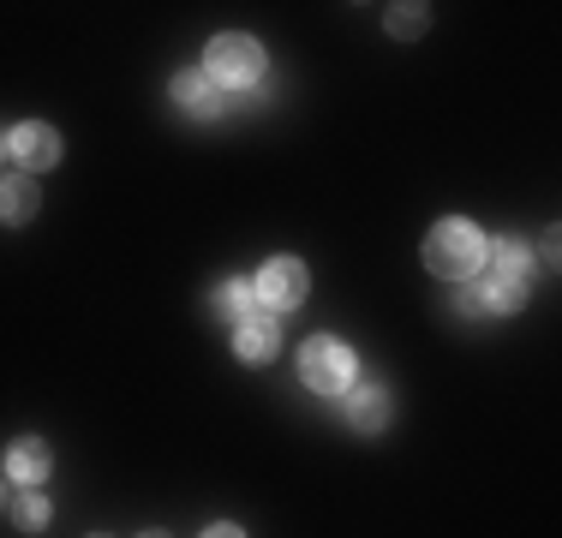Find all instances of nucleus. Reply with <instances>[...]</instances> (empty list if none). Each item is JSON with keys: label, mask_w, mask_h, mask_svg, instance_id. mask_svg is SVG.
Wrapping results in <instances>:
<instances>
[{"label": "nucleus", "mask_w": 562, "mask_h": 538, "mask_svg": "<svg viewBox=\"0 0 562 538\" xmlns=\"http://www.w3.org/2000/svg\"><path fill=\"white\" fill-rule=\"evenodd\" d=\"M425 264H431V276H449V281L479 276V264H485V234H479L473 222H461V215H449V222H437L431 234H425Z\"/></svg>", "instance_id": "nucleus-1"}, {"label": "nucleus", "mask_w": 562, "mask_h": 538, "mask_svg": "<svg viewBox=\"0 0 562 538\" xmlns=\"http://www.w3.org/2000/svg\"><path fill=\"white\" fill-rule=\"evenodd\" d=\"M485 264H491V276L479 281L485 312H520L527 293H532V258L515 246V239H497V246H485Z\"/></svg>", "instance_id": "nucleus-2"}, {"label": "nucleus", "mask_w": 562, "mask_h": 538, "mask_svg": "<svg viewBox=\"0 0 562 538\" xmlns=\"http://www.w3.org/2000/svg\"><path fill=\"white\" fill-rule=\"evenodd\" d=\"M300 377L317 395H347L353 389V347H341L336 335H317L300 347Z\"/></svg>", "instance_id": "nucleus-3"}, {"label": "nucleus", "mask_w": 562, "mask_h": 538, "mask_svg": "<svg viewBox=\"0 0 562 538\" xmlns=\"http://www.w3.org/2000/svg\"><path fill=\"white\" fill-rule=\"evenodd\" d=\"M204 78L210 85H227V90H246V85H258L263 78V48L251 43V36H216L204 54Z\"/></svg>", "instance_id": "nucleus-4"}, {"label": "nucleus", "mask_w": 562, "mask_h": 538, "mask_svg": "<svg viewBox=\"0 0 562 538\" xmlns=\"http://www.w3.org/2000/svg\"><path fill=\"white\" fill-rule=\"evenodd\" d=\"M263 300V312L281 317V312H293V305L305 300V264H293V258H276V264H263V276H258V288H251Z\"/></svg>", "instance_id": "nucleus-5"}, {"label": "nucleus", "mask_w": 562, "mask_h": 538, "mask_svg": "<svg viewBox=\"0 0 562 538\" xmlns=\"http://www.w3.org/2000/svg\"><path fill=\"white\" fill-rule=\"evenodd\" d=\"M7 150L19 156L24 173H43V168H55V161H60V132L43 126V120H24V126H12Z\"/></svg>", "instance_id": "nucleus-6"}, {"label": "nucleus", "mask_w": 562, "mask_h": 538, "mask_svg": "<svg viewBox=\"0 0 562 538\" xmlns=\"http://www.w3.org/2000/svg\"><path fill=\"white\" fill-rule=\"evenodd\" d=\"M276 317L270 312H251L246 323H234V354L246 359V366H263V359L276 354Z\"/></svg>", "instance_id": "nucleus-7"}, {"label": "nucleus", "mask_w": 562, "mask_h": 538, "mask_svg": "<svg viewBox=\"0 0 562 538\" xmlns=\"http://www.w3.org/2000/svg\"><path fill=\"white\" fill-rule=\"evenodd\" d=\"M36 204H43V198H36V180L31 173H19V180H0V222L7 227H24L36 215Z\"/></svg>", "instance_id": "nucleus-8"}, {"label": "nucleus", "mask_w": 562, "mask_h": 538, "mask_svg": "<svg viewBox=\"0 0 562 538\" xmlns=\"http://www.w3.org/2000/svg\"><path fill=\"white\" fill-rule=\"evenodd\" d=\"M347 419H353V430H383L395 419V407H390L383 389H353V395H347Z\"/></svg>", "instance_id": "nucleus-9"}, {"label": "nucleus", "mask_w": 562, "mask_h": 538, "mask_svg": "<svg viewBox=\"0 0 562 538\" xmlns=\"http://www.w3.org/2000/svg\"><path fill=\"white\" fill-rule=\"evenodd\" d=\"M48 442H36V437H24V442H12V455H7V473L19 479V484H43L48 479Z\"/></svg>", "instance_id": "nucleus-10"}, {"label": "nucleus", "mask_w": 562, "mask_h": 538, "mask_svg": "<svg viewBox=\"0 0 562 538\" xmlns=\"http://www.w3.org/2000/svg\"><path fill=\"white\" fill-rule=\"evenodd\" d=\"M173 102H180L186 114H216V85H210L204 72H180L173 78Z\"/></svg>", "instance_id": "nucleus-11"}, {"label": "nucleus", "mask_w": 562, "mask_h": 538, "mask_svg": "<svg viewBox=\"0 0 562 538\" xmlns=\"http://www.w3.org/2000/svg\"><path fill=\"white\" fill-rule=\"evenodd\" d=\"M251 300H258V293H251V281H222V288H216V317L246 323L251 317Z\"/></svg>", "instance_id": "nucleus-12"}, {"label": "nucleus", "mask_w": 562, "mask_h": 538, "mask_svg": "<svg viewBox=\"0 0 562 538\" xmlns=\"http://www.w3.org/2000/svg\"><path fill=\"white\" fill-rule=\"evenodd\" d=\"M12 520H19L24 533H43L48 527V496H36V491H24L19 503H12Z\"/></svg>", "instance_id": "nucleus-13"}, {"label": "nucleus", "mask_w": 562, "mask_h": 538, "mask_svg": "<svg viewBox=\"0 0 562 538\" xmlns=\"http://www.w3.org/2000/svg\"><path fill=\"white\" fill-rule=\"evenodd\" d=\"M425 24H431V12H425V7H395V12H390V31H395V36H419Z\"/></svg>", "instance_id": "nucleus-14"}, {"label": "nucleus", "mask_w": 562, "mask_h": 538, "mask_svg": "<svg viewBox=\"0 0 562 538\" xmlns=\"http://www.w3.org/2000/svg\"><path fill=\"white\" fill-rule=\"evenodd\" d=\"M454 300H461V317H479V312H485V293H479L473 281H467V288L454 293Z\"/></svg>", "instance_id": "nucleus-15"}, {"label": "nucleus", "mask_w": 562, "mask_h": 538, "mask_svg": "<svg viewBox=\"0 0 562 538\" xmlns=\"http://www.w3.org/2000/svg\"><path fill=\"white\" fill-rule=\"evenodd\" d=\"M204 538H246V533H239V527H227V520H222V527H210Z\"/></svg>", "instance_id": "nucleus-16"}, {"label": "nucleus", "mask_w": 562, "mask_h": 538, "mask_svg": "<svg viewBox=\"0 0 562 538\" xmlns=\"http://www.w3.org/2000/svg\"><path fill=\"white\" fill-rule=\"evenodd\" d=\"M144 538H168V533H144Z\"/></svg>", "instance_id": "nucleus-17"}, {"label": "nucleus", "mask_w": 562, "mask_h": 538, "mask_svg": "<svg viewBox=\"0 0 562 538\" xmlns=\"http://www.w3.org/2000/svg\"><path fill=\"white\" fill-rule=\"evenodd\" d=\"M97 538H102V533H97Z\"/></svg>", "instance_id": "nucleus-18"}]
</instances>
